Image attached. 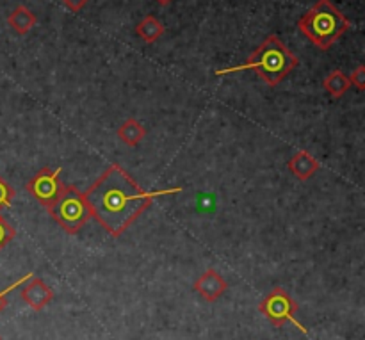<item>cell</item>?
<instances>
[{
	"label": "cell",
	"mask_w": 365,
	"mask_h": 340,
	"mask_svg": "<svg viewBox=\"0 0 365 340\" xmlns=\"http://www.w3.org/2000/svg\"><path fill=\"white\" fill-rule=\"evenodd\" d=\"M180 191V187L145 191L123 168L110 164L84 192V198L91 217L106 228L107 234L120 237L152 205L153 200Z\"/></svg>",
	"instance_id": "1"
},
{
	"label": "cell",
	"mask_w": 365,
	"mask_h": 340,
	"mask_svg": "<svg viewBox=\"0 0 365 340\" xmlns=\"http://www.w3.org/2000/svg\"><path fill=\"white\" fill-rule=\"evenodd\" d=\"M298 57L285 46V43L278 36H267L260 43L259 48L246 59L245 64L217 70L216 75L221 77V75L235 73V71L255 70L269 88H274L298 66Z\"/></svg>",
	"instance_id": "2"
},
{
	"label": "cell",
	"mask_w": 365,
	"mask_h": 340,
	"mask_svg": "<svg viewBox=\"0 0 365 340\" xmlns=\"http://www.w3.org/2000/svg\"><path fill=\"white\" fill-rule=\"evenodd\" d=\"M351 27V21L330 0H317L298 20V29L317 48L328 50Z\"/></svg>",
	"instance_id": "3"
},
{
	"label": "cell",
	"mask_w": 365,
	"mask_h": 340,
	"mask_svg": "<svg viewBox=\"0 0 365 340\" xmlns=\"http://www.w3.org/2000/svg\"><path fill=\"white\" fill-rule=\"evenodd\" d=\"M48 214L66 234H77L91 220V210L86 203L84 192L78 191L75 185H64L57 202L48 209Z\"/></svg>",
	"instance_id": "4"
},
{
	"label": "cell",
	"mask_w": 365,
	"mask_h": 340,
	"mask_svg": "<svg viewBox=\"0 0 365 340\" xmlns=\"http://www.w3.org/2000/svg\"><path fill=\"white\" fill-rule=\"evenodd\" d=\"M259 310L266 319H269L271 323L274 324V326L282 328L285 323H292L303 335H309V330L296 319L298 305H296L294 299L287 294L285 289H273V291L260 302Z\"/></svg>",
	"instance_id": "5"
},
{
	"label": "cell",
	"mask_w": 365,
	"mask_h": 340,
	"mask_svg": "<svg viewBox=\"0 0 365 340\" xmlns=\"http://www.w3.org/2000/svg\"><path fill=\"white\" fill-rule=\"evenodd\" d=\"M29 192L41 203L43 207L50 209L63 192L64 184L61 182V168H41L25 185Z\"/></svg>",
	"instance_id": "6"
},
{
	"label": "cell",
	"mask_w": 365,
	"mask_h": 340,
	"mask_svg": "<svg viewBox=\"0 0 365 340\" xmlns=\"http://www.w3.org/2000/svg\"><path fill=\"white\" fill-rule=\"evenodd\" d=\"M20 298L31 306L32 310L39 312L45 309L50 302L53 299V291L41 280V278L32 277L24 284V289L20 292Z\"/></svg>",
	"instance_id": "7"
},
{
	"label": "cell",
	"mask_w": 365,
	"mask_h": 340,
	"mask_svg": "<svg viewBox=\"0 0 365 340\" xmlns=\"http://www.w3.org/2000/svg\"><path fill=\"white\" fill-rule=\"evenodd\" d=\"M192 289H195V291L198 292L205 302L212 303V302H217V299L227 292L228 284L216 269H207L205 273L195 282Z\"/></svg>",
	"instance_id": "8"
},
{
	"label": "cell",
	"mask_w": 365,
	"mask_h": 340,
	"mask_svg": "<svg viewBox=\"0 0 365 340\" xmlns=\"http://www.w3.org/2000/svg\"><path fill=\"white\" fill-rule=\"evenodd\" d=\"M287 168L296 178H299V180H309V178H312L319 171L321 164L312 153H309L307 150H299V152H296L289 159Z\"/></svg>",
	"instance_id": "9"
},
{
	"label": "cell",
	"mask_w": 365,
	"mask_h": 340,
	"mask_svg": "<svg viewBox=\"0 0 365 340\" xmlns=\"http://www.w3.org/2000/svg\"><path fill=\"white\" fill-rule=\"evenodd\" d=\"M7 24H9V27L13 29L16 34L24 36L38 24V18H36V14L32 13L29 7L18 6L14 7V9L11 11L9 16H7Z\"/></svg>",
	"instance_id": "10"
},
{
	"label": "cell",
	"mask_w": 365,
	"mask_h": 340,
	"mask_svg": "<svg viewBox=\"0 0 365 340\" xmlns=\"http://www.w3.org/2000/svg\"><path fill=\"white\" fill-rule=\"evenodd\" d=\"M146 128L135 118H128L118 128V139L127 146H138L145 139Z\"/></svg>",
	"instance_id": "11"
},
{
	"label": "cell",
	"mask_w": 365,
	"mask_h": 340,
	"mask_svg": "<svg viewBox=\"0 0 365 340\" xmlns=\"http://www.w3.org/2000/svg\"><path fill=\"white\" fill-rule=\"evenodd\" d=\"M135 34L146 43H155L164 34V25L155 16L148 14L135 25Z\"/></svg>",
	"instance_id": "12"
},
{
	"label": "cell",
	"mask_w": 365,
	"mask_h": 340,
	"mask_svg": "<svg viewBox=\"0 0 365 340\" xmlns=\"http://www.w3.org/2000/svg\"><path fill=\"white\" fill-rule=\"evenodd\" d=\"M323 86H324V89H327V91L334 96V98H341V96H344L346 91L351 88L348 75H346L342 70L330 71V73L324 77Z\"/></svg>",
	"instance_id": "13"
},
{
	"label": "cell",
	"mask_w": 365,
	"mask_h": 340,
	"mask_svg": "<svg viewBox=\"0 0 365 340\" xmlns=\"http://www.w3.org/2000/svg\"><path fill=\"white\" fill-rule=\"evenodd\" d=\"M14 235H16L14 228L11 227V225L7 223L2 216H0V252H2V249L6 248L11 241H13Z\"/></svg>",
	"instance_id": "14"
},
{
	"label": "cell",
	"mask_w": 365,
	"mask_h": 340,
	"mask_svg": "<svg viewBox=\"0 0 365 340\" xmlns=\"http://www.w3.org/2000/svg\"><path fill=\"white\" fill-rule=\"evenodd\" d=\"M32 277H34V273H27V274H25V277L18 278V280L14 282V284H11L7 289H4V291H0V312H2V310L6 309V303H7L6 298H7V296H9L13 291H16V289L20 287V285H24L27 280H31Z\"/></svg>",
	"instance_id": "15"
},
{
	"label": "cell",
	"mask_w": 365,
	"mask_h": 340,
	"mask_svg": "<svg viewBox=\"0 0 365 340\" xmlns=\"http://www.w3.org/2000/svg\"><path fill=\"white\" fill-rule=\"evenodd\" d=\"M13 200H14V189L11 187L2 177H0V209H4V207H11Z\"/></svg>",
	"instance_id": "16"
},
{
	"label": "cell",
	"mask_w": 365,
	"mask_h": 340,
	"mask_svg": "<svg viewBox=\"0 0 365 340\" xmlns=\"http://www.w3.org/2000/svg\"><path fill=\"white\" fill-rule=\"evenodd\" d=\"M348 78H349V84L355 86V88L360 89V91H364L365 89V66L364 64H360V66L353 71L351 77H348Z\"/></svg>",
	"instance_id": "17"
},
{
	"label": "cell",
	"mask_w": 365,
	"mask_h": 340,
	"mask_svg": "<svg viewBox=\"0 0 365 340\" xmlns=\"http://www.w3.org/2000/svg\"><path fill=\"white\" fill-rule=\"evenodd\" d=\"M61 2H63L71 13H78V11L84 9V7L88 6L89 0H61Z\"/></svg>",
	"instance_id": "18"
},
{
	"label": "cell",
	"mask_w": 365,
	"mask_h": 340,
	"mask_svg": "<svg viewBox=\"0 0 365 340\" xmlns=\"http://www.w3.org/2000/svg\"><path fill=\"white\" fill-rule=\"evenodd\" d=\"M173 0H157V4H160V6H168V4H171Z\"/></svg>",
	"instance_id": "19"
},
{
	"label": "cell",
	"mask_w": 365,
	"mask_h": 340,
	"mask_svg": "<svg viewBox=\"0 0 365 340\" xmlns=\"http://www.w3.org/2000/svg\"><path fill=\"white\" fill-rule=\"evenodd\" d=\"M0 340H2V337H0Z\"/></svg>",
	"instance_id": "20"
}]
</instances>
